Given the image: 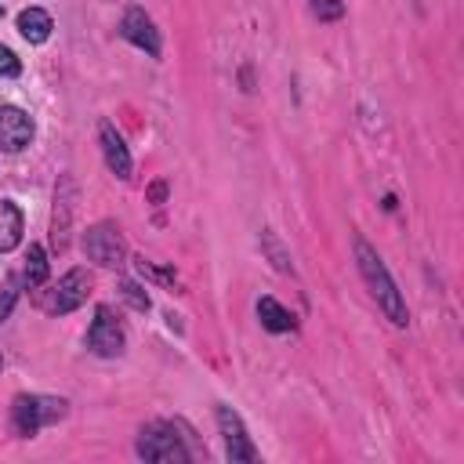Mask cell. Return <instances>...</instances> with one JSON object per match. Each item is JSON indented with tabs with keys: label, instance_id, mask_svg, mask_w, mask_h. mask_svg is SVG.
Segmentation results:
<instances>
[{
	"label": "cell",
	"instance_id": "6da1fadb",
	"mask_svg": "<svg viewBox=\"0 0 464 464\" xmlns=\"http://www.w3.org/2000/svg\"><path fill=\"white\" fill-rule=\"evenodd\" d=\"M355 257H359V272H362V279L370 283V290H373L377 304L384 308V315H388L395 326H406V304H402V297H399V290H395V283H392L384 261L370 250L366 239H355Z\"/></svg>",
	"mask_w": 464,
	"mask_h": 464
},
{
	"label": "cell",
	"instance_id": "7a4b0ae2",
	"mask_svg": "<svg viewBox=\"0 0 464 464\" xmlns=\"http://www.w3.org/2000/svg\"><path fill=\"white\" fill-rule=\"evenodd\" d=\"M87 290H91V279H87V272H80V268H72V272H65L51 290H40L36 294V304L44 308V312H54V315H62V312H72V308H80L83 301H87Z\"/></svg>",
	"mask_w": 464,
	"mask_h": 464
},
{
	"label": "cell",
	"instance_id": "3957f363",
	"mask_svg": "<svg viewBox=\"0 0 464 464\" xmlns=\"http://www.w3.org/2000/svg\"><path fill=\"white\" fill-rule=\"evenodd\" d=\"M65 413L62 399H44V395H18L14 399V431L18 435H36L44 424L58 420Z\"/></svg>",
	"mask_w": 464,
	"mask_h": 464
},
{
	"label": "cell",
	"instance_id": "277c9868",
	"mask_svg": "<svg viewBox=\"0 0 464 464\" xmlns=\"http://www.w3.org/2000/svg\"><path fill=\"white\" fill-rule=\"evenodd\" d=\"M138 453L145 460H160V464H170V460H188V450L181 446L178 431L170 424H149L138 439Z\"/></svg>",
	"mask_w": 464,
	"mask_h": 464
},
{
	"label": "cell",
	"instance_id": "5b68a950",
	"mask_svg": "<svg viewBox=\"0 0 464 464\" xmlns=\"http://www.w3.org/2000/svg\"><path fill=\"white\" fill-rule=\"evenodd\" d=\"M83 250H87L91 261H98V265H105V268H116V265L123 261V254H127L123 236H120L116 225H94V228H87Z\"/></svg>",
	"mask_w": 464,
	"mask_h": 464
},
{
	"label": "cell",
	"instance_id": "8992f818",
	"mask_svg": "<svg viewBox=\"0 0 464 464\" xmlns=\"http://www.w3.org/2000/svg\"><path fill=\"white\" fill-rule=\"evenodd\" d=\"M87 344L98 352V355H120L123 344H127V334L120 326V319L109 312V308H98L91 330H87Z\"/></svg>",
	"mask_w": 464,
	"mask_h": 464
},
{
	"label": "cell",
	"instance_id": "52a82bcc",
	"mask_svg": "<svg viewBox=\"0 0 464 464\" xmlns=\"http://www.w3.org/2000/svg\"><path fill=\"white\" fill-rule=\"evenodd\" d=\"M29 138H33V120L22 109L4 105L0 109V149L4 152H18V149L29 145Z\"/></svg>",
	"mask_w": 464,
	"mask_h": 464
},
{
	"label": "cell",
	"instance_id": "ba28073f",
	"mask_svg": "<svg viewBox=\"0 0 464 464\" xmlns=\"http://www.w3.org/2000/svg\"><path fill=\"white\" fill-rule=\"evenodd\" d=\"M218 424H221L225 450H228V457H232V460H257V450L250 446V439H246V431H243L239 417H236L228 406H221V410H218Z\"/></svg>",
	"mask_w": 464,
	"mask_h": 464
},
{
	"label": "cell",
	"instance_id": "9c48e42d",
	"mask_svg": "<svg viewBox=\"0 0 464 464\" xmlns=\"http://www.w3.org/2000/svg\"><path fill=\"white\" fill-rule=\"evenodd\" d=\"M120 33H123L130 44H138L141 51H149V54H160V36H156V29H152V18H149L141 7H130V11L123 14V25H120Z\"/></svg>",
	"mask_w": 464,
	"mask_h": 464
},
{
	"label": "cell",
	"instance_id": "30bf717a",
	"mask_svg": "<svg viewBox=\"0 0 464 464\" xmlns=\"http://www.w3.org/2000/svg\"><path fill=\"white\" fill-rule=\"evenodd\" d=\"M98 138H102V152H105V163L116 178H130V156H127V145L123 138L116 134V127L109 120L98 123Z\"/></svg>",
	"mask_w": 464,
	"mask_h": 464
},
{
	"label": "cell",
	"instance_id": "8fae6325",
	"mask_svg": "<svg viewBox=\"0 0 464 464\" xmlns=\"http://www.w3.org/2000/svg\"><path fill=\"white\" fill-rule=\"evenodd\" d=\"M18 33L29 40V44H44L51 36V14L44 7H29L18 14Z\"/></svg>",
	"mask_w": 464,
	"mask_h": 464
},
{
	"label": "cell",
	"instance_id": "7c38bea8",
	"mask_svg": "<svg viewBox=\"0 0 464 464\" xmlns=\"http://www.w3.org/2000/svg\"><path fill=\"white\" fill-rule=\"evenodd\" d=\"M18 239H22V214H18L14 203L0 199V254L4 250H14Z\"/></svg>",
	"mask_w": 464,
	"mask_h": 464
},
{
	"label": "cell",
	"instance_id": "4fadbf2b",
	"mask_svg": "<svg viewBox=\"0 0 464 464\" xmlns=\"http://www.w3.org/2000/svg\"><path fill=\"white\" fill-rule=\"evenodd\" d=\"M257 315H261V323H265L272 334L294 330V315H290L276 297H261V301H257Z\"/></svg>",
	"mask_w": 464,
	"mask_h": 464
},
{
	"label": "cell",
	"instance_id": "5bb4252c",
	"mask_svg": "<svg viewBox=\"0 0 464 464\" xmlns=\"http://www.w3.org/2000/svg\"><path fill=\"white\" fill-rule=\"evenodd\" d=\"M22 279H25V286L29 290H36V286H44V279H47V257H44V246H29V254H25V272H22Z\"/></svg>",
	"mask_w": 464,
	"mask_h": 464
},
{
	"label": "cell",
	"instance_id": "9a60e30c",
	"mask_svg": "<svg viewBox=\"0 0 464 464\" xmlns=\"http://www.w3.org/2000/svg\"><path fill=\"white\" fill-rule=\"evenodd\" d=\"M312 14L323 22H334L344 14V7H341V0H312Z\"/></svg>",
	"mask_w": 464,
	"mask_h": 464
},
{
	"label": "cell",
	"instance_id": "2e32d148",
	"mask_svg": "<svg viewBox=\"0 0 464 464\" xmlns=\"http://www.w3.org/2000/svg\"><path fill=\"white\" fill-rule=\"evenodd\" d=\"M22 72V62L14 58V51L11 47H4L0 44V76H18Z\"/></svg>",
	"mask_w": 464,
	"mask_h": 464
},
{
	"label": "cell",
	"instance_id": "e0dca14e",
	"mask_svg": "<svg viewBox=\"0 0 464 464\" xmlns=\"http://www.w3.org/2000/svg\"><path fill=\"white\" fill-rule=\"evenodd\" d=\"M123 294H127V297H130V301H134V308H149V297H141V294H138V286H134V283H127V286H123Z\"/></svg>",
	"mask_w": 464,
	"mask_h": 464
}]
</instances>
